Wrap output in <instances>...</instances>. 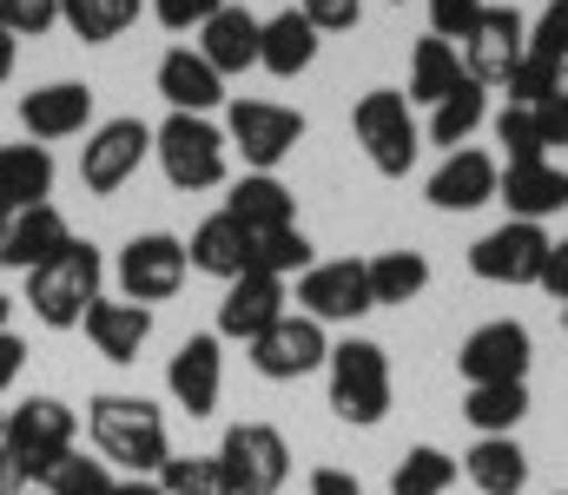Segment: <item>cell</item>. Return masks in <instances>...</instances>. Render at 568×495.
<instances>
[{
	"label": "cell",
	"mask_w": 568,
	"mask_h": 495,
	"mask_svg": "<svg viewBox=\"0 0 568 495\" xmlns=\"http://www.w3.org/2000/svg\"><path fill=\"white\" fill-rule=\"evenodd\" d=\"M351 126H357V146H364V159L377 165L384 178H404V172L417 165L424 126H417V113H410V100H404L397 86H371V93L357 100Z\"/></svg>",
	"instance_id": "cell-5"
},
{
	"label": "cell",
	"mask_w": 568,
	"mask_h": 495,
	"mask_svg": "<svg viewBox=\"0 0 568 495\" xmlns=\"http://www.w3.org/2000/svg\"><path fill=\"white\" fill-rule=\"evenodd\" d=\"M542 291H549L556 305H568V238H562V245H549V265H542Z\"/></svg>",
	"instance_id": "cell-47"
},
{
	"label": "cell",
	"mask_w": 568,
	"mask_h": 495,
	"mask_svg": "<svg viewBox=\"0 0 568 495\" xmlns=\"http://www.w3.org/2000/svg\"><path fill=\"white\" fill-rule=\"evenodd\" d=\"M7 318H13V305H7V298H0V330H7Z\"/></svg>",
	"instance_id": "cell-53"
},
{
	"label": "cell",
	"mask_w": 568,
	"mask_h": 495,
	"mask_svg": "<svg viewBox=\"0 0 568 495\" xmlns=\"http://www.w3.org/2000/svg\"><path fill=\"white\" fill-rule=\"evenodd\" d=\"M33 489H47V495H106L113 489V470L73 443V450H60V456L33 476Z\"/></svg>",
	"instance_id": "cell-35"
},
{
	"label": "cell",
	"mask_w": 568,
	"mask_h": 495,
	"mask_svg": "<svg viewBox=\"0 0 568 495\" xmlns=\"http://www.w3.org/2000/svg\"><path fill=\"white\" fill-rule=\"evenodd\" d=\"M20 370H27V343H20L13 330H0V396L13 390V377H20Z\"/></svg>",
	"instance_id": "cell-48"
},
{
	"label": "cell",
	"mask_w": 568,
	"mask_h": 495,
	"mask_svg": "<svg viewBox=\"0 0 568 495\" xmlns=\"http://www.w3.org/2000/svg\"><path fill=\"white\" fill-rule=\"evenodd\" d=\"M529 53L549 60V66H568V0H549L542 20L529 27Z\"/></svg>",
	"instance_id": "cell-42"
},
{
	"label": "cell",
	"mask_w": 568,
	"mask_h": 495,
	"mask_svg": "<svg viewBox=\"0 0 568 495\" xmlns=\"http://www.w3.org/2000/svg\"><path fill=\"white\" fill-rule=\"evenodd\" d=\"M80 443V410H67L60 396H27V403H13L7 410V456L27 470V476H40L60 450H73Z\"/></svg>",
	"instance_id": "cell-9"
},
{
	"label": "cell",
	"mask_w": 568,
	"mask_h": 495,
	"mask_svg": "<svg viewBox=\"0 0 568 495\" xmlns=\"http://www.w3.org/2000/svg\"><path fill=\"white\" fill-rule=\"evenodd\" d=\"M549 245H556V238H549L542 225L509 218V225H496V231H483V238L469 245V271H476L483 285H509V291H523V285H542Z\"/></svg>",
	"instance_id": "cell-8"
},
{
	"label": "cell",
	"mask_w": 568,
	"mask_h": 495,
	"mask_svg": "<svg viewBox=\"0 0 568 495\" xmlns=\"http://www.w3.org/2000/svg\"><path fill=\"white\" fill-rule=\"evenodd\" d=\"M463 476L483 495H523L529 489V456L516 436H476L469 456H463Z\"/></svg>",
	"instance_id": "cell-29"
},
{
	"label": "cell",
	"mask_w": 568,
	"mask_h": 495,
	"mask_svg": "<svg viewBox=\"0 0 568 495\" xmlns=\"http://www.w3.org/2000/svg\"><path fill=\"white\" fill-rule=\"evenodd\" d=\"M489 120V86H476V80H463L456 93H443L436 106H429V126H424V140L429 146H443V153H456L476 126Z\"/></svg>",
	"instance_id": "cell-31"
},
{
	"label": "cell",
	"mask_w": 568,
	"mask_h": 495,
	"mask_svg": "<svg viewBox=\"0 0 568 495\" xmlns=\"http://www.w3.org/2000/svg\"><path fill=\"white\" fill-rule=\"evenodd\" d=\"M496 198L509 205V218H523V225H542V218L568 212V172H562V165H549V159L503 165V178H496Z\"/></svg>",
	"instance_id": "cell-22"
},
{
	"label": "cell",
	"mask_w": 568,
	"mask_h": 495,
	"mask_svg": "<svg viewBox=\"0 0 568 495\" xmlns=\"http://www.w3.org/2000/svg\"><path fill=\"white\" fill-rule=\"evenodd\" d=\"M100 285H106V258L87 238H73L60 258L27 271V311L47 330H80L87 311H93V298H100Z\"/></svg>",
	"instance_id": "cell-2"
},
{
	"label": "cell",
	"mask_w": 568,
	"mask_h": 495,
	"mask_svg": "<svg viewBox=\"0 0 568 495\" xmlns=\"http://www.w3.org/2000/svg\"><path fill=\"white\" fill-rule=\"evenodd\" d=\"M311 495H364V483L351 470H331L324 463V470H311Z\"/></svg>",
	"instance_id": "cell-49"
},
{
	"label": "cell",
	"mask_w": 568,
	"mask_h": 495,
	"mask_svg": "<svg viewBox=\"0 0 568 495\" xmlns=\"http://www.w3.org/2000/svg\"><path fill=\"white\" fill-rule=\"evenodd\" d=\"M456 456H443L436 443H417V450H404V463L390 470V495H449L456 483Z\"/></svg>",
	"instance_id": "cell-36"
},
{
	"label": "cell",
	"mask_w": 568,
	"mask_h": 495,
	"mask_svg": "<svg viewBox=\"0 0 568 495\" xmlns=\"http://www.w3.org/2000/svg\"><path fill=\"white\" fill-rule=\"evenodd\" d=\"M140 7L145 0H60V27L73 40H87V47H106L140 20Z\"/></svg>",
	"instance_id": "cell-33"
},
{
	"label": "cell",
	"mask_w": 568,
	"mask_h": 495,
	"mask_svg": "<svg viewBox=\"0 0 568 495\" xmlns=\"http://www.w3.org/2000/svg\"><path fill=\"white\" fill-rule=\"evenodd\" d=\"M503 86H509V106H549V100L562 93V66H549V60L523 53V66H516Z\"/></svg>",
	"instance_id": "cell-40"
},
{
	"label": "cell",
	"mask_w": 568,
	"mask_h": 495,
	"mask_svg": "<svg viewBox=\"0 0 568 495\" xmlns=\"http://www.w3.org/2000/svg\"><path fill=\"white\" fill-rule=\"evenodd\" d=\"M258 13L252 7H219L205 27H199V53H205V66L219 73V80H232V73H252L258 66Z\"/></svg>",
	"instance_id": "cell-23"
},
{
	"label": "cell",
	"mask_w": 568,
	"mask_h": 495,
	"mask_svg": "<svg viewBox=\"0 0 568 495\" xmlns=\"http://www.w3.org/2000/svg\"><path fill=\"white\" fill-rule=\"evenodd\" d=\"M225 212H232L252 238H272L284 225H297V198H291V185H284L278 172H245V178L225 192Z\"/></svg>",
	"instance_id": "cell-25"
},
{
	"label": "cell",
	"mask_w": 568,
	"mask_h": 495,
	"mask_svg": "<svg viewBox=\"0 0 568 495\" xmlns=\"http://www.w3.org/2000/svg\"><path fill=\"white\" fill-rule=\"evenodd\" d=\"M152 7V20L165 27V33H192V27H205L225 0H145Z\"/></svg>",
	"instance_id": "cell-44"
},
{
	"label": "cell",
	"mask_w": 568,
	"mask_h": 495,
	"mask_svg": "<svg viewBox=\"0 0 568 495\" xmlns=\"http://www.w3.org/2000/svg\"><path fill=\"white\" fill-rule=\"evenodd\" d=\"M284 311H291V285L272 278V271H245V278H232L225 298H219V337L252 343V337H265V330L278 324Z\"/></svg>",
	"instance_id": "cell-17"
},
{
	"label": "cell",
	"mask_w": 568,
	"mask_h": 495,
	"mask_svg": "<svg viewBox=\"0 0 568 495\" xmlns=\"http://www.w3.org/2000/svg\"><path fill=\"white\" fill-rule=\"evenodd\" d=\"M324 377H331V416H337V423L377 430V423L390 416V357H384V343H371V337L331 343Z\"/></svg>",
	"instance_id": "cell-3"
},
{
	"label": "cell",
	"mask_w": 568,
	"mask_h": 495,
	"mask_svg": "<svg viewBox=\"0 0 568 495\" xmlns=\"http://www.w3.org/2000/svg\"><path fill=\"white\" fill-rule=\"evenodd\" d=\"M496 178H503V165L489 159V153L456 146V153H443V165L429 172V205H436V212H476V205H496Z\"/></svg>",
	"instance_id": "cell-21"
},
{
	"label": "cell",
	"mask_w": 568,
	"mask_h": 495,
	"mask_svg": "<svg viewBox=\"0 0 568 495\" xmlns=\"http://www.w3.org/2000/svg\"><path fill=\"white\" fill-rule=\"evenodd\" d=\"M245 350H252V370L265 383H297V377H311V370L331 363V330L317 324V318H304V311H284L278 324L265 330V337H252Z\"/></svg>",
	"instance_id": "cell-11"
},
{
	"label": "cell",
	"mask_w": 568,
	"mask_h": 495,
	"mask_svg": "<svg viewBox=\"0 0 568 495\" xmlns=\"http://www.w3.org/2000/svg\"><path fill=\"white\" fill-rule=\"evenodd\" d=\"M562 330H568V305H562Z\"/></svg>",
	"instance_id": "cell-55"
},
{
	"label": "cell",
	"mask_w": 568,
	"mask_h": 495,
	"mask_svg": "<svg viewBox=\"0 0 568 495\" xmlns=\"http://www.w3.org/2000/svg\"><path fill=\"white\" fill-rule=\"evenodd\" d=\"M73 245V225L60 218V205L47 198V205H27V212H13L7 225H0V265L7 271H40L47 258H60Z\"/></svg>",
	"instance_id": "cell-19"
},
{
	"label": "cell",
	"mask_w": 568,
	"mask_h": 495,
	"mask_svg": "<svg viewBox=\"0 0 568 495\" xmlns=\"http://www.w3.org/2000/svg\"><path fill=\"white\" fill-rule=\"evenodd\" d=\"M219 330H192L172 357H165V390H172V403L199 423V416H212L219 410V390H225V357H219Z\"/></svg>",
	"instance_id": "cell-15"
},
{
	"label": "cell",
	"mask_w": 568,
	"mask_h": 495,
	"mask_svg": "<svg viewBox=\"0 0 568 495\" xmlns=\"http://www.w3.org/2000/svg\"><path fill=\"white\" fill-rule=\"evenodd\" d=\"M87 436H93V456L106 470H126V476H159L172 463V436H165V410L152 396H126V390H100L87 403Z\"/></svg>",
	"instance_id": "cell-1"
},
{
	"label": "cell",
	"mask_w": 568,
	"mask_h": 495,
	"mask_svg": "<svg viewBox=\"0 0 568 495\" xmlns=\"http://www.w3.org/2000/svg\"><path fill=\"white\" fill-rule=\"evenodd\" d=\"M159 100L172 106V113H212V106H225V80L205 66V53L199 47H172L165 60H159Z\"/></svg>",
	"instance_id": "cell-24"
},
{
	"label": "cell",
	"mask_w": 568,
	"mask_h": 495,
	"mask_svg": "<svg viewBox=\"0 0 568 495\" xmlns=\"http://www.w3.org/2000/svg\"><path fill=\"white\" fill-rule=\"evenodd\" d=\"M185 238H172V231H140V238H126V251H120V265H113V278H120V298L126 305H165V298H179L185 291Z\"/></svg>",
	"instance_id": "cell-6"
},
{
	"label": "cell",
	"mask_w": 568,
	"mask_h": 495,
	"mask_svg": "<svg viewBox=\"0 0 568 495\" xmlns=\"http://www.w3.org/2000/svg\"><path fill=\"white\" fill-rule=\"evenodd\" d=\"M0 27L13 40H40L60 27V0H0Z\"/></svg>",
	"instance_id": "cell-41"
},
{
	"label": "cell",
	"mask_w": 568,
	"mask_h": 495,
	"mask_svg": "<svg viewBox=\"0 0 568 495\" xmlns=\"http://www.w3.org/2000/svg\"><path fill=\"white\" fill-rule=\"evenodd\" d=\"M225 133L212 126V120H199V113H165L159 126H152V159L159 172L179 185V192H212V185H225Z\"/></svg>",
	"instance_id": "cell-4"
},
{
	"label": "cell",
	"mask_w": 568,
	"mask_h": 495,
	"mask_svg": "<svg viewBox=\"0 0 568 495\" xmlns=\"http://www.w3.org/2000/svg\"><path fill=\"white\" fill-rule=\"evenodd\" d=\"M87 337L106 363H140L145 337H152V311L145 305H126V298H93L87 311Z\"/></svg>",
	"instance_id": "cell-27"
},
{
	"label": "cell",
	"mask_w": 568,
	"mask_h": 495,
	"mask_svg": "<svg viewBox=\"0 0 568 495\" xmlns=\"http://www.w3.org/2000/svg\"><path fill=\"white\" fill-rule=\"evenodd\" d=\"M463 416L476 436H516V423L529 416V383H469Z\"/></svg>",
	"instance_id": "cell-30"
},
{
	"label": "cell",
	"mask_w": 568,
	"mask_h": 495,
	"mask_svg": "<svg viewBox=\"0 0 568 495\" xmlns=\"http://www.w3.org/2000/svg\"><path fill=\"white\" fill-rule=\"evenodd\" d=\"M0 443H7V403H0Z\"/></svg>",
	"instance_id": "cell-54"
},
{
	"label": "cell",
	"mask_w": 568,
	"mask_h": 495,
	"mask_svg": "<svg viewBox=\"0 0 568 495\" xmlns=\"http://www.w3.org/2000/svg\"><path fill=\"white\" fill-rule=\"evenodd\" d=\"M304 140V113H291L278 100H232L225 113V146H239L252 172H278Z\"/></svg>",
	"instance_id": "cell-10"
},
{
	"label": "cell",
	"mask_w": 568,
	"mask_h": 495,
	"mask_svg": "<svg viewBox=\"0 0 568 495\" xmlns=\"http://www.w3.org/2000/svg\"><path fill=\"white\" fill-rule=\"evenodd\" d=\"M20 126L33 146H53V140H73V133H93V86L80 80H53V86H33L20 100Z\"/></svg>",
	"instance_id": "cell-18"
},
{
	"label": "cell",
	"mask_w": 568,
	"mask_h": 495,
	"mask_svg": "<svg viewBox=\"0 0 568 495\" xmlns=\"http://www.w3.org/2000/svg\"><path fill=\"white\" fill-rule=\"evenodd\" d=\"M536 120H542V146H568V86L549 106H536Z\"/></svg>",
	"instance_id": "cell-46"
},
{
	"label": "cell",
	"mask_w": 568,
	"mask_h": 495,
	"mask_svg": "<svg viewBox=\"0 0 568 495\" xmlns=\"http://www.w3.org/2000/svg\"><path fill=\"white\" fill-rule=\"evenodd\" d=\"M145 159H152V126H145V120H133V113H126V120H100V126L87 133V146H80V185L106 198V192H120Z\"/></svg>",
	"instance_id": "cell-12"
},
{
	"label": "cell",
	"mask_w": 568,
	"mask_h": 495,
	"mask_svg": "<svg viewBox=\"0 0 568 495\" xmlns=\"http://www.w3.org/2000/svg\"><path fill=\"white\" fill-rule=\"evenodd\" d=\"M469 73H463V60H456V47L449 40H417V53H410V93L404 100H417V106H436L443 93H456Z\"/></svg>",
	"instance_id": "cell-34"
},
{
	"label": "cell",
	"mask_w": 568,
	"mask_h": 495,
	"mask_svg": "<svg viewBox=\"0 0 568 495\" xmlns=\"http://www.w3.org/2000/svg\"><path fill=\"white\" fill-rule=\"evenodd\" d=\"M53 198V153L47 146H0V225L27 205Z\"/></svg>",
	"instance_id": "cell-28"
},
{
	"label": "cell",
	"mask_w": 568,
	"mask_h": 495,
	"mask_svg": "<svg viewBox=\"0 0 568 495\" xmlns=\"http://www.w3.org/2000/svg\"><path fill=\"white\" fill-rule=\"evenodd\" d=\"M523 53H529V20L516 7H483L476 33L463 40V73L476 86H503L523 66Z\"/></svg>",
	"instance_id": "cell-16"
},
{
	"label": "cell",
	"mask_w": 568,
	"mask_h": 495,
	"mask_svg": "<svg viewBox=\"0 0 568 495\" xmlns=\"http://www.w3.org/2000/svg\"><path fill=\"white\" fill-rule=\"evenodd\" d=\"M529 363H536V337L516 318H496V324H476L456 350V370L463 383H529Z\"/></svg>",
	"instance_id": "cell-13"
},
{
	"label": "cell",
	"mask_w": 568,
	"mask_h": 495,
	"mask_svg": "<svg viewBox=\"0 0 568 495\" xmlns=\"http://www.w3.org/2000/svg\"><path fill=\"white\" fill-rule=\"evenodd\" d=\"M27 489H33V476H27V470L0 450V495H27Z\"/></svg>",
	"instance_id": "cell-50"
},
{
	"label": "cell",
	"mask_w": 568,
	"mask_h": 495,
	"mask_svg": "<svg viewBox=\"0 0 568 495\" xmlns=\"http://www.w3.org/2000/svg\"><path fill=\"white\" fill-rule=\"evenodd\" d=\"M317 47H324V33H317L297 7H284V13H272V20L258 27V66H265L272 80H297V73L317 60Z\"/></svg>",
	"instance_id": "cell-26"
},
{
	"label": "cell",
	"mask_w": 568,
	"mask_h": 495,
	"mask_svg": "<svg viewBox=\"0 0 568 495\" xmlns=\"http://www.w3.org/2000/svg\"><path fill=\"white\" fill-rule=\"evenodd\" d=\"M212 456L225 463L232 495H278L291 483V443H284L272 423H232Z\"/></svg>",
	"instance_id": "cell-7"
},
{
	"label": "cell",
	"mask_w": 568,
	"mask_h": 495,
	"mask_svg": "<svg viewBox=\"0 0 568 495\" xmlns=\"http://www.w3.org/2000/svg\"><path fill=\"white\" fill-rule=\"evenodd\" d=\"M106 495H165V489H159V476H113Z\"/></svg>",
	"instance_id": "cell-51"
},
{
	"label": "cell",
	"mask_w": 568,
	"mask_h": 495,
	"mask_svg": "<svg viewBox=\"0 0 568 495\" xmlns=\"http://www.w3.org/2000/svg\"><path fill=\"white\" fill-rule=\"evenodd\" d=\"M397 7H404V0H397Z\"/></svg>",
	"instance_id": "cell-58"
},
{
	"label": "cell",
	"mask_w": 568,
	"mask_h": 495,
	"mask_svg": "<svg viewBox=\"0 0 568 495\" xmlns=\"http://www.w3.org/2000/svg\"><path fill=\"white\" fill-rule=\"evenodd\" d=\"M429 7V33H436V40H449V47H456V40H469V33H476V20H483V0H424Z\"/></svg>",
	"instance_id": "cell-43"
},
{
	"label": "cell",
	"mask_w": 568,
	"mask_h": 495,
	"mask_svg": "<svg viewBox=\"0 0 568 495\" xmlns=\"http://www.w3.org/2000/svg\"><path fill=\"white\" fill-rule=\"evenodd\" d=\"M159 489L165 495H232V483H225L219 456H172L159 470Z\"/></svg>",
	"instance_id": "cell-37"
},
{
	"label": "cell",
	"mask_w": 568,
	"mask_h": 495,
	"mask_svg": "<svg viewBox=\"0 0 568 495\" xmlns=\"http://www.w3.org/2000/svg\"><path fill=\"white\" fill-rule=\"evenodd\" d=\"M364 278H371V305L377 311L384 305H410L429 285V258L424 251H377V258H364Z\"/></svg>",
	"instance_id": "cell-32"
},
{
	"label": "cell",
	"mask_w": 568,
	"mask_h": 495,
	"mask_svg": "<svg viewBox=\"0 0 568 495\" xmlns=\"http://www.w3.org/2000/svg\"><path fill=\"white\" fill-rule=\"evenodd\" d=\"M185 265H192V271H205V278H219V285H232V278L258 271V238H252L232 212H212V218L192 231Z\"/></svg>",
	"instance_id": "cell-20"
},
{
	"label": "cell",
	"mask_w": 568,
	"mask_h": 495,
	"mask_svg": "<svg viewBox=\"0 0 568 495\" xmlns=\"http://www.w3.org/2000/svg\"><path fill=\"white\" fill-rule=\"evenodd\" d=\"M297 311L317 318V324H357L371 305V278H364V258H331V265H311L297 278Z\"/></svg>",
	"instance_id": "cell-14"
},
{
	"label": "cell",
	"mask_w": 568,
	"mask_h": 495,
	"mask_svg": "<svg viewBox=\"0 0 568 495\" xmlns=\"http://www.w3.org/2000/svg\"><path fill=\"white\" fill-rule=\"evenodd\" d=\"M562 86H568V66H562Z\"/></svg>",
	"instance_id": "cell-56"
},
{
	"label": "cell",
	"mask_w": 568,
	"mask_h": 495,
	"mask_svg": "<svg viewBox=\"0 0 568 495\" xmlns=\"http://www.w3.org/2000/svg\"><path fill=\"white\" fill-rule=\"evenodd\" d=\"M496 146L509 153V165L549 159V146H542V120H536V106H503V113H496Z\"/></svg>",
	"instance_id": "cell-38"
},
{
	"label": "cell",
	"mask_w": 568,
	"mask_h": 495,
	"mask_svg": "<svg viewBox=\"0 0 568 495\" xmlns=\"http://www.w3.org/2000/svg\"><path fill=\"white\" fill-rule=\"evenodd\" d=\"M297 13L317 27V33H351L364 20V0H297Z\"/></svg>",
	"instance_id": "cell-45"
},
{
	"label": "cell",
	"mask_w": 568,
	"mask_h": 495,
	"mask_svg": "<svg viewBox=\"0 0 568 495\" xmlns=\"http://www.w3.org/2000/svg\"><path fill=\"white\" fill-rule=\"evenodd\" d=\"M317 258H311V238L297 231V225H284V231H272V238H258V271H272V278H304Z\"/></svg>",
	"instance_id": "cell-39"
},
{
	"label": "cell",
	"mask_w": 568,
	"mask_h": 495,
	"mask_svg": "<svg viewBox=\"0 0 568 495\" xmlns=\"http://www.w3.org/2000/svg\"><path fill=\"white\" fill-rule=\"evenodd\" d=\"M27 495H47V489H27Z\"/></svg>",
	"instance_id": "cell-57"
},
{
	"label": "cell",
	"mask_w": 568,
	"mask_h": 495,
	"mask_svg": "<svg viewBox=\"0 0 568 495\" xmlns=\"http://www.w3.org/2000/svg\"><path fill=\"white\" fill-rule=\"evenodd\" d=\"M13 60H20V40H13V33H7V27H0V86H7V80H13Z\"/></svg>",
	"instance_id": "cell-52"
}]
</instances>
